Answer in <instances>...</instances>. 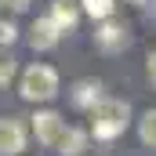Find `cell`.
I'll return each instance as SVG.
<instances>
[{
  "label": "cell",
  "instance_id": "9",
  "mask_svg": "<svg viewBox=\"0 0 156 156\" xmlns=\"http://www.w3.org/2000/svg\"><path fill=\"white\" fill-rule=\"evenodd\" d=\"M83 142H87V134H83V131H76V127H66L55 149H58L62 156H80V153H83Z\"/></svg>",
  "mask_w": 156,
  "mask_h": 156
},
{
  "label": "cell",
  "instance_id": "4",
  "mask_svg": "<svg viewBox=\"0 0 156 156\" xmlns=\"http://www.w3.org/2000/svg\"><path fill=\"white\" fill-rule=\"evenodd\" d=\"M33 131H37V142L58 145V138H62V131H66V120L58 116V113H51V109H40L37 116H33Z\"/></svg>",
  "mask_w": 156,
  "mask_h": 156
},
{
  "label": "cell",
  "instance_id": "3",
  "mask_svg": "<svg viewBox=\"0 0 156 156\" xmlns=\"http://www.w3.org/2000/svg\"><path fill=\"white\" fill-rule=\"evenodd\" d=\"M22 149H26V127H22V120L4 116L0 120V156H18Z\"/></svg>",
  "mask_w": 156,
  "mask_h": 156
},
{
  "label": "cell",
  "instance_id": "14",
  "mask_svg": "<svg viewBox=\"0 0 156 156\" xmlns=\"http://www.w3.org/2000/svg\"><path fill=\"white\" fill-rule=\"evenodd\" d=\"M0 7H7V11H26L29 0H0Z\"/></svg>",
  "mask_w": 156,
  "mask_h": 156
},
{
  "label": "cell",
  "instance_id": "12",
  "mask_svg": "<svg viewBox=\"0 0 156 156\" xmlns=\"http://www.w3.org/2000/svg\"><path fill=\"white\" fill-rule=\"evenodd\" d=\"M15 76V58L7 55V51H0V87H7Z\"/></svg>",
  "mask_w": 156,
  "mask_h": 156
},
{
  "label": "cell",
  "instance_id": "13",
  "mask_svg": "<svg viewBox=\"0 0 156 156\" xmlns=\"http://www.w3.org/2000/svg\"><path fill=\"white\" fill-rule=\"evenodd\" d=\"M15 37H18V29H15V22H0V47H11L15 44Z\"/></svg>",
  "mask_w": 156,
  "mask_h": 156
},
{
  "label": "cell",
  "instance_id": "11",
  "mask_svg": "<svg viewBox=\"0 0 156 156\" xmlns=\"http://www.w3.org/2000/svg\"><path fill=\"white\" fill-rule=\"evenodd\" d=\"M80 4H83V11L91 18H109L113 7H116V0H80Z\"/></svg>",
  "mask_w": 156,
  "mask_h": 156
},
{
  "label": "cell",
  "instance_id": "10",
  "mask_svg": "<svg viewBox=\"0 0 156 156\" xmlns=\"http://www.w3.org/2000/svg\"><path fill=\"white\" fill-rule=\"evenodd\" d=\"M138 134H142L145 145H153V149H156V109L142 113V120H138Z\"/></svg>",
  "mask_w": 156,
  "mask_h": 156
},
{
  "label": "cell",
  "instance_id": "7",
  "mask_svg": "<svg viewBox=\"0 0 156 156\" xmlns=\"http://www.w3.org/2000/svg\"><path fill=\"white\" fill-rule=\"evenodd\" d=\"M76 18H80V7H76V0H51V22L66 33V29H73L76 26Z\"/></svg>",
  "mask_w": 156,
  "mask_h": 156
},
{
  "label": "cell",
  "instance_id": "5",
  "mask_svg": "<svg viewBox=\"0 0 156 156\" xmlns=\"http://www.w3.org/2000/svg\"><path fill=\"white\" fill-rule=\"evenodd\" d=\"M58 37H62V29L51 22V15H44V18L33 22V29H29V47L33 51H51L58 44Z\"/></svg>",
  "mask_w": 156,
  "mask_h": 156
},
{
  "label": "cell",
  "instance_id": "8",
  "mask_svg": "<svg viewBox=\"0 0 156 156\" xmlns=\"http://www.w3.org/2000/svg\"><path fill=\"white\" fill-rule=\"evenodd\" d=\"M73 102H76L80 109L91 113V109L102 102V83H98V80H80L76 87H73Z\"/></svg>",
  "mask_w": 156,
  "mask_h": 156
},
{
  "label": "cell",
  "instance_id": "15",
  "mask_svg": "<svg viewBox=\"0 0 156 156\" xmlns=\"http://www.w3.org/2000/svg\"><path fill=\"white\" fill-rule=\"evenodd\" d=\"M149 80H153V83H156V51H153V55H149Z\"/></svg>",
  "mask_w": 156,
  "mask_h": 156
},
{
  "label": "cell",
  "instance_id": "2",
  "mask_svg": "<svg viewBox=\"0 0 156 156\" xmlns=\"http://www.w3.org/2000/svg\"><path fill=\"white\" fill-rule=\"evenodd\" d=\"M58 94V73L51 66H29L22 73V98L26 102H51Z\"/></svg>",
  "mask_w": 156,
  "mask_h": 156
},
{
  "label": "cell",
  "instance_id": "6",
  "mask_svg": "<svg viewBox=\"0 0 156 156\" xmlns=\"http://www.w3.org/2000/svg\"><path fill=\"white\" fill-rule=\"evenodd\" d=\"M94 47H98V51H105V55L123 51V47H127V33H123V26H116V22H105V26L94 33Z\"/></svg>",
  "mask_w": 156,
  "mask_h": 156
},
{
  "label": "cell",
  "instance_id": "1",
  "mask_svg": "<svg viewBox=\"0 0 156 156\" xmlns=\"http://www.w3.org/2000/svg\"><path fill=\"white\" fill-rule=\"evenodd\" d=\"M127 123H131V105H127L123 98H102V102L91 109V134L102 138V142L123 134Z\"/></svg>",
  "mask_w": 156,
  "mask_h": 156
}]
</instances>
